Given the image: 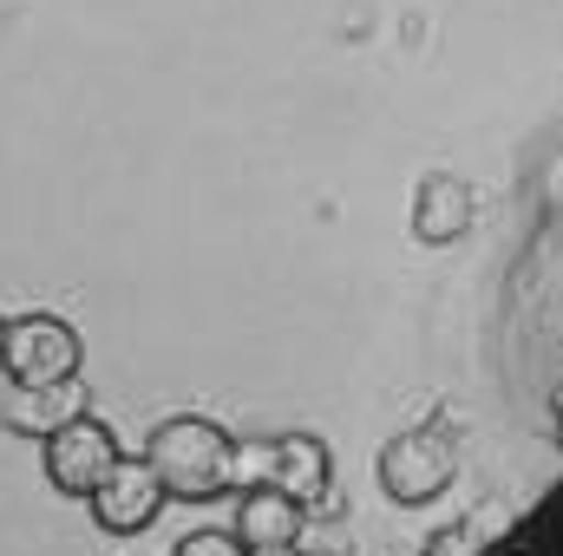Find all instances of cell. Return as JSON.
<instances>
[{
    "label": "cell",
    "instance_id": "cell-1",
    "mask_svg": "<svg viewBox=\"0 0 563 556\" xmlns=\"http://www.w3.org/2000/svg\"><path fill=\"white\" fill-rule=\"evenodd\" d=\"M230 445H236V438H230L217 419L170 413V419L151 425V438H144V465L157 471L164 498H190V504H203V498L230 491Z\"/></svg>",
    "mask_w": 563,
    "mask_h": 556
},
{
    "label": "cell",
    "instance_id": "cell-2",
    "mask_svg": "<svg viewBox=\"0 0 563 556\" xmlns=\"http://www.w3.org/2000/svg\"><path fill=\"white\" fill-rule=\"evenodd\" d=\"M79 360H86V347H79V327H73V321H59V314H13V321H7V341H0L7 387L73 380Z\"/></svg>",
    "mask_w": 563,
    "mask_h": 556
},
{
    "label": "cell",
    "instance_id": "cell-3",
    "mask_svg": "<svg viewBox=\"0 0 563 556\" xmlns=\"http://www.w3.org/2000/svg\"><path fill=\"white\" fill-rule=\"evenodd\" d=\"M459 478V438L445 425H413L380 452V491L394 504H432Z\"/></svg>",
    "mask_w": 563,
    "mask_h": 556
},
{
    "label": "cell",
    "instance_id": "cell-4",
    "mask_svg": "<svg viewBox=\"0 0 563 556\" xmlns=\"http://www.w3.org/2000/svg\"><path fill=\"white\" fill-rule=\"evenodd\" d=\"M46 478H53V491H66V498H92L99 485H106V471L125 458L119 452V432L106 425V419H73V425H59L46 445Z\"/></svg>",
    "mask_w": 563,
    "mask_h": 556
},
{
    "label": "cell",
    "instance_id": "cell-5",
    "mask_svg": "<svg viewBox=\"0 0 563 556\" xmlns=\"http://www.w3.org/2000/svg\"><path fill=\"white\" fill-rule=\"evenodd\" d=\"M86 504H92L99 531H112V537H139L144 524L164 511V485H157V471H151L144 458H119V465L106 471V485H99Z\"/></svg>",
    "mask_w": 563,
    "mask_h": 556
},
{
    "label": "cell",
    "instance_id": "cell-6",
    "mask_svg": "<svg viewBox=\"0 0 563 556\" xmlns=\"http://www.w3.org/2000/svg\"><path fill=\"white\" fill-rule=\"evenodd\" d=\"M86 380L73 374V380H46V387H7V432H20V438H53L59 425H73V419H86Z\"/></svg>",
    "mask_w": 563,
    "mask_h": 556
},
{
    "label": "cell",
    "instance_id": "cell-7",
    "mask_svg": "<svg viewBox=\"0 0 563 556\" xmlns=\"http://www.w3.org/2000/svg\"><path fill=\"white\" fill-rule=\"evenodd\" d=\"M301 524H308V511L295 504V498H282L276 485H263V491H236V544L243 551H276V544H301Z\"/></svg>",
    "mask_w": 563,
    "mask_h": 556
},
{
    "label": "cell",
    "instance_id": "cell-8",
    "mask_svg": "<svg viewBox=\"0 0 563 556\" xmlns=\"http://www.w3.org/2000/svg\"><path fill=\"white\" fill-rule=\"evenodd\" d=\"M334 485V452L314 438V432H282L276 438V491L295 498L301 511Z\"/></svg>",
    "mask_w": 563,
    "mask_h": 556
},
{
    "label": "cell",
    "instance_id": "cell-9",
    "mask_svg": "<svg viewBox=\"0 0 563 556\" xmlns=\"http://www.w3.org/2000/svg\"><path fill=\"white\" fill-rule=\"evenodd\" d=\"M465 230H472V190L452 170H432L413 197V236L439 249V243H459Z\"/></svg>",
    "mask_w": 563,
    "mask_h": 556
},
{
    "label": "cell",
    "instance_id": "cell-10",
    "mask_svg": "<svg viewBox=\"0 0 563 556\" xmlns=\"http://www.w3.org/2000/svg\"><path fill=\"white\" fill-rule=\"evenodd\" d=\"M276 485V438H236L230 445V491Z\"/></svg>",
    "mask_w": 563,
    "mask_h": 556
},
{
    "label": "cell",
    "instance_id": "cell-11",
    "mask_svg": "<svg viewBox=\"0 0 563 556\" xmlns=\"http://www.w3.org/2000/svg\"><path fill=\"white\" fill-rule=\"evenodd\" d=\"M170 556H250L230 531H190V537H177V551Z\"/></svg>",
    "mask_w": 563,
    "mask_h": 556
},
{
    "label": "cell",
    "instance_id": "cell-12",
    "mask_svg": "<svg viewBox=\"0 0 563 556\" xmlns=\"http://www.w3.org/2000/svg\"><path fill=\"white\" fill-rule=\"evenodd\" d=\"M250 556H308L301 544H276V551H250Z\"/></svg>",
    "mask_w": 563,
    "mask_h": 556
},
{
    "label": "cell",
    "instance_id": "cell-13",
    "mask_svg": "<svg viewBox=\"0 0 563 556\" xmlns=\"http://www.w3.org/2000/svg\"><path fill=\"white\" fill-rule=\"evenodd\" d=\"M314 556H347V551H314Z\"/></svg>",
    "mask_w": 563,
    "mask_h": 556
},
{
    "label": "cell",
    "instance_id": "cell-14",
    "mask_svg": "<svg viewBox=\"0 0 563 556\" xmlns=\"http://www.w3.org/2000/svg\"><path fill=\"white\" fill-rule=\"evenodd\" d=\"M0 341H7V314H0Z\"/></svg>",
    "mask_w": 563,
    "mask_h": 556
}]
</instances>
